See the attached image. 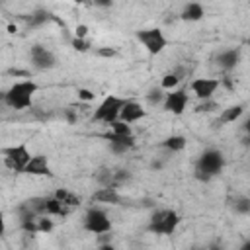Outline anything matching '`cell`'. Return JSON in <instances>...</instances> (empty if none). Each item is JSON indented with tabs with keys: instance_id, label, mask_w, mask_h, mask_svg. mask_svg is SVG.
Masks as SVG:
<instances>
[{
	"instance_id": "6da1fadb",
	"label": "cell",
	"mask_w": 250,
	"mask_h": 250,
	"mask_svg": "<svg viewBox=\"0 0 250 250\" xmlns=\"http://www.w3.org/2000/svg\"><path fill=\"white\" fill-rule=\"evenodd\" d=\"M39 90V84L35 80H20L14 82L6 92H4V102L12 109H27L31 105L33 94Z\"/></svg>"
},
{
	"instance_id": "7a4b0ae2",
	"label": "cell",
	"mask_w": 250,
	"mask_h": 250,
	"mask_svg": "<svg viewBox=\"0 0 250 250\" xmlns=\"http://www.w3.org/2000/svg\"><path fill=\"white\" fill-rule=\"evenodd\" d=\"M225 168V154L217 148H207L199 154L195 164V178L199 182H209L211 178L219 176Z\"/></svg>"
},
{
	"instance_id": "3957f363",
	"label": "cell",
	"mask_w": 250,
	"mask_h": 250,
	"mask_svg": "<svg viewBox=\"0 0 250 250\" xmlns=\"http://www.w3.org/2000/svg\"><path fill=\"white\" fill-rule=\"evenodd\" d=\"M180 221H182V217L178 215V211H174V209H158V211H154L150 215L146 230L156 234V236H170V234L176 232Z\"/></svg>"
},
{
	"instance_id": "277c9868",
	"label": "cell",
	"mask_w": 250,
	"mask_h": 250,
	"mask_svg": "<svg viewBox=\"0 0 250 250\" xmlns=\"http://www.w3.org/2000/svg\"><path fill=\"white\" fill-rule=\"evenodd\" d=\"M0 158L6 164V168L14 170L16 174H21L23 168H25V164L31 158V152H29V148H27L25 143H20V145H12V146L0 148Z\"/></svg>"
},
{
	"instance_id": "5b68a950",
	"label": "cell",
	"mask_w": 250,
	"mask_h": 250,
	"mask_svg": "<svg viewBox=\"0 0 250 250\" xmlns=\"http://www.w3.org/2000/svg\"><path fill=\"white\" fill-rule=\"evenodd\" d=\"M125 102H127V100H123V98H119V96H107V98H104V102L96 107L92 119L98 121V123L109 125L111 121H115V119L119 117V111H121V107H123Z\"/></svg>"
},
{
	"instance_id": "8992f818",
	"label": "cell",
	"mask_w": 250,
	"mask_h": 250,
	"mask_svg": "<svg viewBox=\"0 0 250 250\" xmlns=\"http://www.w3.org/2000/svg\"><path fill=\"white\" fill-rule=\"evenodd\" d=\"M84 229L92 234H107L111 230V221L104 209L90 207L84 215Z\"/></svg>"
},
{
	"instance_id": "52a82bcc",
	"label": "cell",
	"mask_w": 250,
	"mask_h": 250,
	"mask_svg": "<svg viewBox=\"0 0 250 250\" xmlns=\"http://www.w3.org/2000/svg\"><path fill=\"white\" fill-rule=\"evenodd\" d=\"M137 39L143 43V47L150 55H160L168 47V39L164 37L162 29H158V27H148V29L137 31Z\"/></svg>"
},
{
	"instance_id": "ba28073f",
	"label": "cell",
	"mask_w": 250,
	"mask_h": 250,
	"mask_svg": "<svg viewBox=\"0 0 250 250\" xmlns=\"http://www.w3.org/2000/svg\"><path fill=\"white\" fill-rule=\"evenodd\" d=\"M29 59L37 70H49L57 64V57L53 55V51H49L43 45H33L29 51Z\"/></svg>"
},
{
	"instance_id": "9c48e42d",
	"label": "cell",
	"mask_w": 250,
	"mask_h": 250,
	"mask_svg": "<svg viewBox=\"0 0 250 250\" xmlns=\"http://www.w3.org/2000/svg\"><path fill=\"white\" fill-rule=\"evenodd\" d=\"M188 105V92L186 90H170L162 102L164 111L174 113V115H182L186 111Z\"/></svg>"
},
{
	"instance_id": "30bf717a",
	"label": "cell",
	"mask_w": 250,
	"mask_h": 250,
	"mask_svg": "<svg viewBox=\"0 0 250 250\" xmlns=\"http://www.w3.org/2000/svg\"><path fill=\"white\" fill-rule=\"evenodd\" d=\"M219 86H221V82L217 78H195L189 88L199 100H211Z\"/></svg>"
},
{
	"instance_id": "8fae6325",
	"label": "cell",
	"mask_w": 250,
	"mask_h": 250,
	"mask_svg": "<svg viewBox=\"0 0 250 250\" xmlns=\"http://www.w3.org/2000/svg\"><path fill=\"white\" fill-rule=\"evenodd\" d=\"M145 115H146V111H145V107H143L139 102H135V100H127V102L123 104V107H121L117 119L123 121V123H127V125H131V123L143 119Z\"/></svg>"
},
{
	"instance_id": "7c38bea8",
	"label": "cell",
	"mask_w": 250,
	"mask_h": 250,
	"mask_svg": "<svg viewBox=\"0 0 250 250\" xmlns=\"http://www.w3.org/2000/svg\"><path fill=\"white\" fill-rule=\"evenodd\" d=\"M21 174H29V176H53V172H51V168H49V160H47L45 154H35V156H31Z\"/></svg>"
},
{
	"instance_id": "4fadbf2b",
	"label": "cell",
	"mask_w": 250,
	"mask_h": 250,
	"mask_svg": "<svg viewBox=\"0 0 250 250\" xmlns=\"http://www.w3.org/2000/svg\"><path fill=\"white\" fill-rule=\"evenodd\" d=\"M92 201H98V203H107V205H121L123 203V197L121 193L117 191V188L113 186H104L100 189H96L92 195H90Z\"/></svg>"
},
{
	"instance_id": "5bb4252c",
	"label": "cell",
	"mask_w": 250,
	"mask_h": 250,
	"mask_svg": "<svg viewBox=\"0 0 250 250\" xmlns=\"http://www.w3.org/2000/svg\"><path fill=\"white\" fill-rule=\"evenodd\" d=\"M215 61L223 70H232L240 61V51L238 49H225V51H221L217 55Z\"/></svg>"
},
{
	"instance_id": "9a60e30c",
	"label": "cell",
	"mask_w": 250,
	"mask_h": 250,
	"mask_svg": "<svg viewBox=\"0 0 250 250\" xmlns=\"http://www.w3.org/2000/svg\"><path fill=\"white\" fill-rule=\"evenodd\" d=\"M242 113H244V105H242V104L230 105V107L223 109V113L217 117L215 127H223V125H227V123H234V121H236V119H238Z\"/></svg>"
},
{
	"instance_id": "2e32d148",
	"label": "cell",
	"mask_w": 250,
	"mask_h": 250,
	"mask_svg": "<svg viewBox=\"0 0 250 250\" xmlns=\"http://www.w3.org/2000/svg\"><path fill=\"white\" fill-rule=\"evenodd\" d=\"M53 197H55L59 203H62L64 207H68V209L78 207V205L82 203V197H80V195H76V193H72V191H70V189H66V188H59V189L53 193Z\"/></svg>"
},
{
	"instance_id": "e0dca14e",
	"label": "cell",
	"mask_w": 250,
	"mask_h": 250,
	"mask_svg": "<svg viewBox=\"0 0 250 250\" xmlns=\"http://www.w3.org/2000/svg\"><path fill=\"white\" fill-rule=\"evenodd\" d=\"M203 16H205V8H203L199 2H189V4H186L184 10H182V14H180V18L186 20V21H199Z\"/></svg>"
},
{
	"instance_id": "ac0fdd59",
	"label": "cell",
	"mask_w": 250,
	"mask_h": 250,
	"mask_svg": "<svg viewBox=\"0 0 250 250\" xmlns=\"http://www.w3.org/2000/svg\"><path fill=\"white\" fill-rule=\"evenodd\" d=\"M68 213H70L68 207H64L62 203H59L55 197H47V203H45V215L47 217H64Z\"/></svg>"
},
{
	"instance_id": "d6986e66",
	"label": "cell",
	"mask_w": 250,
	"mask_h": 250,
	"mask_svg": "<svg viewBox=\"0 0 250 250\" xmlns=\"http://www.w3.org/2000/svg\"><path fill=\"white\" fill-rule=\"evenodd\" d=\"M160 146H164V148L170 150V152L184 150V148H186V137H184V135H170V137H166V139L160 143Z\"/></svg>"
},
{
	"instance_id": "ffe728a7",
	"label": "cell",
	"mask_w": 250,
	"mask_h": 250,
	"mask_svg": "<svg viewBox=\"0 0 250 250\" xmlns=\"http://www.w3.org/2000/svg\"><path fill=\"white\" fill-rule=\"evenodd\" d=\"M51 18H53V14H51V12H47V10L39 8V10H35V12L27 18V23H29V27H41V25H43V23H47Z\"/></svg>"
},
{
	"instance_id": "44dd1931",
	"label": "cell",
	"mask_w": 250,
	"mask_h": 250,
	"mask_svg": "<svg viewBox=\"0 0 250 250\" xmlns=\"http://www.w3.org/2000/svg\"><path fill=\"white\" fill-rule=\"evenodd\" d=\"M104 139H107L109 143H119V145H125L127 148H133L135 146V137L133 135H113V133H105Z\"/></svg>"
},
{
	"instance_id": "7402d4cb",
	"label": "cell",
	"mask_w": 250,
	"mask_h": 250,
	"mask_svg": "<svg viewBox=\"0 0 250 250\" xmlns=\"http://www.w3.org/2000/svg\"><path fill=\"white\" fill-rule=\"evenodd\" d=\"M107 127H109V133H113V135H133L131 125H127V123H123V121H119V119L111 121Z\"/></svg>"
},
{
	"instance_id": "603a6c76",
	"label": "cell",
	"mask_w": 250,
	"mask_h": 250,
	"mask_svg": "<svg viewBox=\"0 0 250 250\" xmlns=\"http://www.w3.org/2000/svg\"><path fill=\"white\" fill-rule=\"evenodd\" d=\"M35 225H37V232H51L53 227H55L53 219H49L47 215H39V217L35 219Z\"/></svg>"
},
{
	"instance_id": "cb8c5ba5",
	"label": "cell",
	"mask_w": 250,
	"mask_h": 250,
	"mask_svg": "<svg viewBox=\"0 0 250 250\" xmlns=\"http://www.w3.org/2000/svg\"><path fill=\"white\" fill-rule=\"evenodd\" d=\"M96 180L102 184V188H104V186H111L113 170H109V168H100V170L96 172Z\"/></svg>"
},
{
	"instance_id": "d4e9b609",
	"label": "cell",
	"mask_w": 250,
	"mask_h": 250,
	"mask_svg": "<svg viewBox=\"0 0 250 250\" xmlns=\"http://www.w3.org/2000/svg\"><path fill=\"white\" fill-rule=\"evenodd\" d=\"M164 98H166V94H164L162 90H156V88H152V90L146 94V102H148L150 105H162Z\"/></svg>"
},
{
	"instance_id": "484cf974",
	"label": "cell",
	"mask_w": 250,
	"mask_h": 250,
	"mask_svg": "<svg viewBox=\"0 0 250 250\" xmlns=\"http://www.w3.org/2000/svg\"><path fill=\"white\" fill-rule=\"evenodd\" d=\"M234 213H240V215H248L250 213V197L242 195L234 201Z\"/></svg>"
},
{
	"instance_id": "4316f807",
	"label": "cell",
	"mask_w": 250,
	"mask_h": 250,
	"mask_svg": "<svg viewBox=\"0 0 250 250\" xmlns=\"http://www.w3.org/2000/svg\"><path fill=\"white\" fill-rule=\"evenodd\" d=\"M18 217H20V223H23V221H31V219H35V217H39V215H35L33 209H31L27 203H21V205L18 207Z\"/></svg>"
},
{
	"instance_id": "83f0119b",
	"label": "cell",
	"mask_w": 250,
	"mask_h": 250,
	"mask_svg": "<svg viewBox=\"0 0 250 250\" xmlns=\"http://www.w3.org/2000/svg\"><path fill=\"white\" fill-rule=\"evenodd\" d=\"M219 109V104L215 100H203L201 104L195 105V113H209V111H215Z\"/></svg>"
},
{
	"instance_id": "f1b7e54d",
	"label": "cell",
	"mask_w": 250,
	"mask_h": 250,
	"mask_svg": "<svg viewBox=\"0 0 250 250\" xmlns=\"http://www.w3.org/2000/svg\"><path fill=\"white\" fill-rule=\"evenodd\" d=\"M129 180H131V172H129V170H115V172H113L111 186H113V188H119L123 182H129Z\"/></svg>"
},
{
	"instance_id": "f546056e",
	"label": "cell",
	"mask_w": 250,
	"mask_h": 250,
	"mask_svg": "<svg viewBox=\"0 0 250 250\" xmlns=\"http://www.w3.org/2000/svg\"><path fill=\"white\" fill-rule=\"evenodd\" d=\"M178 84H180V78H178L176 74L168 72V74H164V76H162V88H166V90H172V88H176Z\"/></svg>"
},
{
	"instance_id": "4dcf8cb0",
	"label": "cell",
	"mask_w": 250,
	"mask_h": 250,
	"mask_svg": "<svg viewBox=\"0 0 250 250\" xmlns=\"http://www.w3.org/2000/svg\"><path fill=\"white\" fill-rule=\"evenodd\" d=\"M70 45H72V49L78 51V53H86V51L92 47L88 39H78V37H74V39L70 41Z\"/></svg>"
},
{
	"instance_id": "1f68e13d",
	"label": "cell",
	"mask_w": 250,
	"mask_h": 250,
	"mask_svg": "<svg viewBox=\"0 0 250 250\" xmlns=\"http://www.w3.org/2000/svg\"><path fill=\"white\" fill-rule=\"evenodd\" d=\"M8 76H16V78L31 80V72H29V70H21V68H10V70H8Z\"/></svg>"
},
{
	"instance_id": "d6a6232c",
	"label": "cell",
	"mask_w": 250,
	"mask_h": 250,
	"mask_svg": "<svg viewBox=\"0 0 250 250\" xmlns=\"http://www.w3.org/2000/svg\"><path fill=\"white\" fill-rule=\"evenodd\" d=\"M96 55H98V57H107V59H111V57L117 55V51H115L113 47H100V49H96Z\"/></svg>"
},
{
	"instance_id": "836d02e7",
	"label": "cell",
	"mask_w": 250,
	"mask_h": 250,
	"mask_svg": "<svg viewBox=\"0 0 250 250\" xmlns=\"http://www.w3.org/2000/svg\"><path fill=\"white\" fill-rule=\"evenodd\" d=\"M78 100H82V102H92L94 100V92L92 90H88V88H78Z\"/></svg>"
},
{
	"instance_id": "e575fe53",
	"label": "cell",
	"mask_w": 250,
	"mask_h": 250,
	"mask_svg": "<svg viewBox=\"0 0 250 250\" xmlns=\"http://www.w3.org/2000/svg\"><path fill=\"white\" fill-rule=\"evenodd\" d=\"M35 219H37V217H35ZM35 219L20 223V225H21V229H23L25 232H29V234H35V232H37V225H35Z\"/></svg>"
},
{
	"instance_id": "d590c367",
	"label": "cell",
	"mask_w": 250,
	"mask_h": 250,
	"mask_svg": "<svg viewBox=\"0 0 250 250\" xmlns=\"http://www.w3.org/2000/svg\"><path fill=\"white\" fill-rule=\"evenodd\" d=\"M86 35H88V25H84V23L76 25V29H74V37H78V39H86Z\"/></svg>"
},
{
	"instance_id": "8d00e7d4",
	"label": "cell",
	"mask_w": 250,
	"mask_h": 250,
	"mask_svg": "<svg viewBox=\"0 0 250 250\" xmlns=\"http://www.w3.org/2000/svg\"><path fill=\"white\" fill-rule=\"evenodd\" d=\"M109 148H111V152H115V154H125V152L129 150L125 145H119V143H109Z\"/></svg>"
},
{
	"instance_id": "74e56055",
	"label": "cell",
	"mask_w": 250,
	"mask_h": 250,
	"mask_svg": "<svg viewBox=\"0 0 250 250\" xmlns=\"http://www.w3.org/2000/svg\"><path fill=\"white\" fill-rule=\"evenodd\" d=\"M64 115H66L68 123H74V121H76V115H74V111H72V109H64Z\"/></svg>"
},
{
	"instance_id": "f35d334b",
	"label": "cell",
	"mask_w": 250,
	"mask_h": 250,
	"mask_svg": "<svg viewBox=\"0 0 250 250\" xmlns=\"http://www.w3.org/2000/svg\"><path fill=\"white\" fill-rule=\"evenodd\" d=\"M6 232V221H4V213H2V209H0V236Z\"/></svg>"
},
{
	"instance_id": "ab89813d",
	"label": "cell",
	"mask_w": 250,
	"mask_h": 250,
	"mask_svg": "<svg viewBox=\"0 0 250 250\" xmlns=\"http://www.w3.org/2000/svg\"><path fill=\"white\" fill-rule=\"evenodd\" d=\"M207 250H225L223 248V244H219V242H213V244H209V246H205Z\"/></svg>"
},
{
	"instance_id": "60d3db41",
	"label": "cell",
	"mask_w": 250,
	"mask_h": 250,
	"mask_svg": "<svg viewBox=\"0 0 250 250\" xmlns=\"http://www.w3.org/2000/svg\"><path fill=\"white\" fill-rule=\"evenodd\" d=\"M238 250H250V240H244L242 244H240V248Z\"/></svg>"
},
{
	"instance_id": "b9f144b4",
	"label": "cell",
	"mask_w": 250,
	"mask_h": 250,
	"mask_svg": "<svg viewBox=\"0 0 250 250\" xmlns=\"http://www.w3.org/2000/svg\"><path fill=\"white\" fill-rule=\"evenodd\" d=\"M98 250H115V248H113L111 244H102V246H100Z\"/></svg>"
},
{
	"instance_id": "7bdbcfd3",
	"label": "cell",
	"mask_w": 250,
	"mask_h": 250,
	"mask_svg": "<svg viewBox=\"0 0 250 250\" xmlns=\"http://www.w3.org/2000/svg\"><path fill=\"white\" fill-rule=\"evenodd\" d=\"M16 31H18V29H16V25H14V23H10V25H8V33H16Z\"/></svg>"
},
{
	"instance_id": "ee69618b",
	"label": "cell",
	"mask_w": 250,
	"mask_h": 250,
	"mask_svg": "<svg viewBox=\"0 0 250 250\" xmlns=\"http://www.w3.org/2000/svg\"><path fill=\"white\" fill-rule=\"evenodd\" d=\"M191 250H207V248H205V246H193Z\"/></svg>"
}]
</instances>
